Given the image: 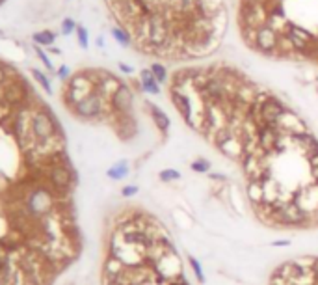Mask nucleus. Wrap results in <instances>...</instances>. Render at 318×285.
<instances>
[{
  "instance_id": "c85d7f7f",
  "label": "nucleus",
  "mask_w": 318,
  "mask_h": 285,
  "mask_svg": "<svg viewBox=\"0 0 318 285\" xmlns=\"http://www.w3.org/2000/svg\"><path fill=\"white\" fill-rule=\"evenodd\" d=\"M76 37H78V45L82 47V49H88V45H90V39H88V30L84 28V26H76Z\"/></svg>"
},
{
  "instance_id": "2eb2a0df",
  "label": "nucleus",
  "mask_w": 318,
  "mask_h": 285,
  "mask_svg": "<svg viewBox=\"0 0 318 285\" xmlns=\"http://www.w3.org/2000/svg\"><path fill=\"white\" fill-rule=\"evenodd\" d=\"M279 138V131L277 127H270V125H262L259 131V145L262 149L266 151L268 155L276 157L274 155V149H276V142Z\"/></svg>"
},
{
  "instance_id": "9b49d317",
  "label": "nucleus",
  "mask_w": 318,
  "mask_h": 285,
  "mask_svg": "<svg viewBox=\"0 0 318 285\" xmlns=\"http://www.w3.org/2000/svg\"><path fill=\"white\" fill-rule=\"evenodd\" d=\"M283 36H286V39L290 41L294 50H298V52L309 50L318 39L317 36H313L311 32H307L305 28H301V26H298V25H290L288 26V30H286Z\"/></svg>"
},
{
  "instance_id": "0eeeda50",
  "label": "nucleus",
  "mask_w": 318,
  "mask_h": 285,
  "mask_svg": "<svg viewBox=\"0 0 318 285\" xmlns=\"http://www.w3.org/2000/svg\"><path fill=\"white\" fill-rule=\"evenodd\" d=\"M155 272L157 276H160L166 282H171L183 274V259L179 255L177 250L167 251L164 257H160L157 263H155Z\"/></svg>"
},
{
  "instance_id": "b1692460",
  "label": "nucleus",
  "mask_w": 318,
  "mask_h": 285,
  "mask_svg": "<svg viewBox=\"0 0 318 285\" xmlns=\"http://www.w3.org/2000/svg\"><path fill=\"white\" fill-rule=\"evenodd\" d=\"M151 73L155 75V78L159 80L160 84H167L169 82V75H167V67L164 64H159V62H155V64H151L149 66Z\"/></svg>"
},
{
  "instance_id": "c756f323",
  "label": "nucleus",
  "mask_w": 318,
  "mask_h": 285,
  "mask_svg": "<svg viewBox=\"0 0 318 285\" xmlns=\"http://www.w3.org/2000/svg\"><path fill=\"white\" fill-rule=\"evenodd\" d=\"M32 75L35 76V80H37V82L41 84V86H43V90H45V92H47V93L52 92V90H50V82H49V80H47V76L43 75L41 71H37V69H32Z\"/></svg>"
},
{
  "instance_id": "20e7f679",
  "label": "nucleus",
  "mask_w": 318,
  "mask_h": 285,
  "mask_svg": "<svg viewBox=\"0 0 318 285\" xmlns=\"http://www.w3.org/2000/svg\"><path fill=\"white\" fill-rule=\"evenodd\" d=\"M106 112L112 114L110 101L106 99V97H102L97 90L75 107V114L78 117H82V119H95V117L104 116Z\"/></svg>"
},
{
  "instance_id": "79ce46f5",
  "label": "nucleus",
  "mask_w": 318,
  "mask_h": 285,
  "mask_svg": "<svg viewBox=\"0 0 318 285\" xmlns=\"http://www.w3.org/2000/svg\"><path fill=\"white\" fill-rule=\"evenodd\" d=\"M315 183H317V186H318V179H315Z\"/></svg>"
},
{
  "instance_id": "1a4fd4ad",
  "label": "nucleus",
  "mask_w": 318,
  "mask_h": 285,
  "mask_svg": "<svg viewBox=\"0 0 318 285\" xmlns=\"http://www.w3.org/2000/svg\"><path fill=\"white\" fill-rule=\"evenodd\" d=\"M292 201L300 207L303 213L307 214H313L318 211V186L317 183L313 181L311 184L303 186L300 190H296L292 194Z\"/></svg>"
},
{
  "instance_id": "39448f33",
  "label": "nucleus",
  "mask_w": 318,
  "mask_h": 285,
  "mask_svg": "<svg viewBox=\"0 0 318 285\" xmlns=\"http://www.w3.org/2000/svg\"><path fill=\"white\" fill-rule=\"evenodd\" d=\"M259 105V114L251 119H255L259 125H270V127H276L277 119L283 116V112L288 107H285V103L279 97H276L274 93L268 97L264 103H257Z\"/></svg>"
},
{
  "instance_id": "a211bd4d",
  "label": "nucleus",
  "mask_w": 318,
  "mask_h": 285,
  "mask_svg": "<svg viewBox=\"0 0 318 285\" xmlns=\"http://www.w3.org/2000/svg\"><path fill=\"white\" fill-rule=\"evenodd\" d=\"M140 82H142V88L145 93H151V95H160L162 93V88H160L162 84L155 78V75L151 73L149 67L140 71Z\"/></svg>"
},
{
  "instance_id": "f03ea898",
  "label": "nucleus",
  "mask_w": 318,
  "mask_h": 285,
  "mask_svg": "<svg viewBox=\"0 0 318 285\" xmlns=\"http://www.w3.org/2000/svg\"><path fill=\"white\" fill-rule=\"evenodd\" d=\"M274 226L277 227H307L309 214L290 201H279L274 205Z\"/></svg>"
},
{
  "instance_id": "ddd939ff",
  "label": "nucleus",
  "mask_w": 318,
  "mask_h": 285,
  "mask_svg": "<svg viewBox=\"0 0 318 285\" xmlns=\"http://www.w3.org/2000/svg\"><path fill=\"white\" fill-rule=\"evenodd\" d=\"M110 107H112V112H114V114H132V108H134V90L132 88H128L127 84H123V86L112 95Z\"/></svg>"
},
{
  "instance_id": "aec40b11",
  "label": "nucleus",
  "mask_w": 318,
  "mask_h": 285,
  "mask_svg": "<svg viewBox=\"0 0 318 285\" xmlns=\"http://www.w3.org/2000/svg\"><path fill=\"white\" fill-rule=\"evenodd\" d=\"M266 25L270 26V28H274V30L281 36V34H285L288 30V26L292 25V23L285 17V13H272V15H268Z\"/></svg>"
},
{
  "instance_id": "ea45409f",
  "label": "nucleus",
  "mask_w": 318,
  "mask_h": 285,
  "mask_svg": "<svg viewBox=\"0 0 318 285\" xmlns=\"http://www.w3.org/2000/svg\"><path fill=\"white\" fill-rule=\"evenodd\" d=\"M288 241H276V243H272V246H288Z\"/></svg>"
},
{
  "instance_id": "7c9ffc66",
  "label": "nucleus",
  "mask_w": 318,
  "mask_h": 285,
  "mask_svg": "<svg viewBox=\"0 0 318 285\" xmlns=\"http://www.w3.org/2000/svg\"><path fill=\"white\" fill-rule=\"evenodd\" d=\"M307 164H309V174L313 177V181L318 179V155H313L307 159Z\"/></svg>"
},
{
  "instance_id": "72a5a7b5",
  "label": "nucleus",
  "mask_w": 318,
  "mask_h": 285,
  "mask_svg": "<svg viewBox=\"0 0 318 285\" xmlns=\"http://www.w3.org/2000/svg\"><path fill=\"white\" fill-rule=\"evenodd\" d=\"M136 192H138V186L136 184H127V186H123V190H121L123 198H132Z\"/></svg>"
},
{
  "instance_id": "c9c22d12",
  "label": "nucleus",
  "mask_w": 318,
  "mask_h": 285,
  "mask_svg": "<svg viewBox=\"0 0 318 285\" xmlns=\"http://www.w3.org/2000/svg\"><path fill=\"white\" fill-rule=\"evenodd\" d=\"M35 52H37V56H39V58L43 60V64L49 67V69H52V64H50V60L47 58V54H45V52H43L41 49H35Z\"/></svg>"
},
{
  "instance_id": "f257e3e1",
  "label": "nucleus",
  "mask_w": 318,
  "mask_h": 285,
  "mask_svg": "<svg viewBox=\"0 0 318 285\" xmlns=\"http://www.w3.org/2000/svg\"><path fill=\"white\" fill-rule=\"evenodd\" d=\"M25 209L35 218H45L56 211V196L45 186H35L25 194Z\"/></svg>"
},
{
  "instance_id": "cd10ccee",
  "label": "nucleus",
  "mask_w": 318,
  "mask_h": 285,
  "mask_svg": "<svg viewBox=\"0 0 318 285\" xmlns=\"http://www.w3.org/2000/svg\"><path fill=\"white\" fill-rule=\"evenodd\" d=\"M193 172H197V174H209L210 172V162L207 159H197L193 160L192 164H190Z\"/></svg>"
},
{
  "instance_id": "473e14b6",
  "label": "nucleus",
  "mask_w": 318,
  "mask_h": 285,
  "mask_svg": "<svg viewBox=\"0 0 318 285\" xmlns=\"http://www.w3.org/2000/svg\"><path fill=\"white\" fill-rule=\"evenodd\" d=\"M73 30H76L75 21H73V19H64V23H62V32L65 34V36H69Z\"/></svg>"
},
{
  "instance_id": "bb28decb",
  "label": "nucleus",
  "mask_w": 318,
  "mask_h": 285,
  "mask_svg": "<svg viewBox=\"0 0 318 285\" xmlns=\"http://www.w3.org/2000/svg\"><path fill=\"white\" fill-rule=\"evenodd\" d=\"M188 263H190V267H192L193 274H195V278H197V282L199 284H205V272H203V268H201V263L195 257H188Z\"/></svg>"
},
{
  "instance_id": "a878e982",
  "label": "nucleus",
  "mask_w": 318,
  "mask_h": 285,
  "mask_svg": "<svg viewBox=\"0 0 318 285\" xmlns=\"http://www.w3.org/2000/svg\"><path fill=\"white\" fill-rule=\"evenodd\" d=\"M54 37H56V36L52 32H49V30L33 34V41L37 43V45H52V43H54Z\"/></svg>"
},
{
  "instance_id": "6ab92c4d",
  "label": "nucleus",
  "mask_w": 318,
  "mask_h": 285,
  "mask_svg": "<svg viewBox=\"0 0 318 285\" xmlns=\"http://www.w3.org/2000/svg\"><path fill=\"white\" fill-rule=\"evenodd\" d=\"M246 194H248V200H250L253 207H259V205L264 203V192H262V183L260 181H248Z\"/></svg>"
},
{
  "instance_id": "37998d69",
  "label": "nucleus",
  "mask_w": 318,
  "mask_h": 285,
  "mask_svg": "<svg viewBox=\"0 0 318 285\" xmlns=\"http://www.w3.org/2000/svg\"><path fill=\"white\" fill-rule=\"evenodd\" d=\"M2 2H4V0H0V4H2Z\"/></svg>"
},
{
  "instance_id": "423d86ee",
  "label": "nucleus",
  "mask_w": 318,
  "mask_h": 285,
  "mask_svg": "<svg viewBox=\"0 0 318 285\" xmlns=\"http://www.w3.org/2000/svg\"><path fill=\"white\" fill-rule=\"evenodd\" d=\"M47 177H49V183L54 190L58 192H67L71 186H73V181H75V174L73 170L67 166L65 162H52L49 166V172H47Z\"/></svg>"
},
{
  "instance_id": "f704fd0d",
  "label": "nucleus",
  "mask_w": 318,
  "mask_h": 285,
  "mask_svg": "<svg viewBox=\"0 0 318 285\" xmlns=\"http://www.w3.org/2000/svg\"><path fill=\"white\" fill-rule=\"evenodd\" d=\"M167 285H190V284H188V280L184 278V274H181V276L175 278V280H171V282H167Z\"/></svg>"
},
{
  "instance_id": "6e6552de",
  "label": "nucleus",
  "mask_w": 318,
  "mask_h": 285,
  "mask_svg": "<svg viewBox=\"0 0 318 285\" xmlns=\"http://www.w3.org/2000/svg\"><path fill=\"white\" fill-rule=\"evenodd\" d=\"M32 134L35 138V142H45V140H49L56 134V125H54V119L50 117L49 112H45V110L33 112Z\"/></svg>"
},
{
  "instance_id": "f8f14e48",
  "label": "nucleus",
  "mask_w": 318,
  "mask_h": 285,
  "mask_svg": "<svg viewBox=\"0 0 318 285\" xmlns=\"http://www.w3.org/2000/svg\"><path fill=\"white\" fill-rule=\"evenodd\" d=\"M276 127H277V131H279V134H292V136L301 134V133H307V131H309L307 125H305V121H303L296 112H292L290 108L285 110L283 116L277 119Z\"/></svg>"
},
{
  "instance_id": "dca6fc26",
  "label": "nucleus",
  "mask_w": 318,
  "mask_h": 285,
  "mask_svg": "<svg viewBox=\"0 0 318 285\" xmlns=\"http://www.w3.org/2000/svg\"><path fill=\"white\" fill-rule=\"evenodd\" d=\"M125 263L116 257V255H108V259L104 261V270H102V280H104V285H110L116 282V278L125 270Z\"/></svg>"
},
{
  "instance_id": "393cba45",
  "label": "nucleus",
  "mask_w": 318,
  "mask_h": 285,
  "mask_svg": "<svg viewBox=\"0 0 318 285\" xmlns=\"http://www.w3.org/2000/svg\"><path fill=\"white\" fill-rule=\"evenodd\" d=\"M159 177L162 183H173V181H179V179H181V172L175 170V168H166V170L160 172Z\"/></svg>"
},
{
  "instance_id": "4468645a",
  "label": "nucleus",
  "mask_w": 318,
  "mask_h": 285,
  "mask_svg": "<svg viewBox=\"0 0 318 285\" xmlns=\"http://www.w3.org/2000/svg\"><path fill=\"white\" fill-rule=\"evenodd\" d=\"M294 149H298L305 157L309 159L313 155H318V138L313 133H301L294 136Z\"/></svg>"
},
{
  "instance_id": "a19ab883",
  "label": "nucleus",
  "mask_w": 318,
  "mask_h": 285,
  "mask_svg": "<svg viewBox=\"0 0 318 285\" xmlns=\"http://www.w3.org/2000/svg\"><path fill=\"white\" fill-rule=\"evenodd\" d=\"M4 80H6V71H4L2 67H0V86L4 84Z\"/></svg>"
},
{
  "instance_id": "2f4dec72",
  "label": "nucleus",
  "mask_w": 318,
  "mask_h": 285,
  "mask_svg": "<svg viewBox=\"0 0 318 285\" xmlns=\"http://www.w3.org/2000/svg\"><path fill=\"white\" fill-rule=\"evenodd\" d=\"M11 257V250L4 243H0V267H4Z\"/></svg>"
},
{
  "instance_id": "5701e85b",
  "label": "nucleus",
  "mask_w": 318,
  "mask_h": 285,
  "mask_svg": "<svg viewBox=\"0 0 318 285\" xmlns=\"http://www.w3.org/2000/svg\"><path fill=\"white\" fill-rule=\"evenodd\" d=\"M112 36H114V39H116L119 45H123V47H130V45H134V39H132V36H130V32L125 30V28H121V26H114V28H112Z\"/></svg>"
},
{
  "instance_id": "7ed1b4c3",
  "label": "nucleus",
  "mask_w": 318,
  "mask_h": 285,
  "mask_svg": "<svg viewBox=\"0 0 318 285\" xmlns=\"http://www.w3.org/2000/svg\"><path fill=\"white\" fill-rule=\"evenodd\" d=\"M212 143L220 149V153H223V155H225L227 159L236 160V162H240V160L244 159L242 138L234 136L233 131H231L229 127H223L222 131H218Z\"/></svg>"
},
{
  "instance_id": "e433bc0d",
  "label": "nucleus",
  "mask_w": 318,
  "mask_h": 285,
  "mask_svg": "<svg viewBox=\"0 0 318 285\" xmlns=\"http://www.w3.org/2000/svg\"><path fill=\"white\" fill-rule=\"evenodd\" d=\"M58 75H60V78H62V80H67V78H71V76H69V69H67L65 66L60 67Z\"/></svg>"
},
{
  "instance_id": "412c9836",
  "label": "nucleus",
  "mask_w": 318,
  "mask_h": 285,
  "mask_svg": "<svg viewBox=\"0 0 318 285\" xmlns=\"http://www.w3.org/2000/svg\"><path fill=\"white\" fill-rule=\"evenodd\" d=\"M26 93H25V88L21 84H11L6 88V93H4V99L8 101L9 105H17L21 101H25Z\"/></svg>"
},
{
  "instance_id": "f3484780",
  "label": "nucleus",
  "mask_w": 318,
  "mask_h": 285,
  "mask_svg": "<svg viewBox=\"0 0 318 285\" xmlns=\"http://www.w3.org/2000/svg\"><path fill=\"white\" fill-rule=\"evenodd\" d=\"M147 108H149L151 119H153V123L157 125V129H159L162 134H167L171 121H169V117H167L166 112L160 108L159 105H153V103H147Z\"/></svg>"
},
{
  "instance_id": "4c0bfd02",
  "label": "nucleus",
  "mask_w": 318,
  "mask_h": 285,
  "mask_svg": "<svg viewBox=\"0 0 318 285\" xmlns=\"http://www.w3.org/2000/svg\"><path fill=\"white\" fill-rule=\"evenodd\" d=\"M209 177H210V181H222V183L227 179L223 174H214V172H212V174H209Z\"/></svg>"
},
{
  "instance_id": "9d476101",
  "label": "nucleus",
  "mask_w": 318,
  "mask_h": 285,
  "mask_svg": "<svg viewBox=\"0 0 318 285\" xmlns=\"http://www.w3.org/2000/svg\"><path fill=\"white\" fill-rule=\"evenodd\" d=\"M277 45H279V34L268 25L260 26L257 30V39H255L253 50H257L260 54H266V56H274Z\"/></svg>"
},
{
  "instance_id": "58836bf2",
  "label": "nucleus",
  "mask_w": 318,
  "mask_h": 285,
  "mask_svg": "<svg viewBox=\"0 0 318 285\" xmlns=\"http://www.w3.org/2000/svg\"><path fill=\"white\" fill-rule=\"evenodd\" d=\"M119 71H121V73H127V75H132V73H134L132 67L127 66V64H119Z\"/></svg>"
},
{
  "instance_id": "4be33fe9",
  "label": "nucleus",
  "mask_w": 318,
  "mask_h": 285,
  "mask_svg": "<svg viewBox=\"0 0 318 285\" xmlns=\"http://www.w3.org/2000/svg\"><path fill=\"white\" fill-rule=\"evenodd\" d=\"M128 172H130V168H128V162L127 160H119L116 162L112 168H108V177L110 179H114V181H119V179H123V177L128 176Z\"/></svg>"
}]
</instances>
